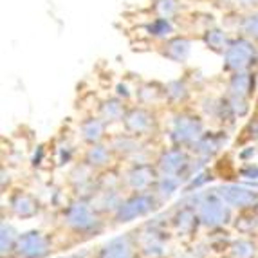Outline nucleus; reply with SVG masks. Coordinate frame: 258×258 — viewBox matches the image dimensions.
<instances>
[{"label":"nucleus","mask_w":258,"mask_h":258,"mask_svg":"<svg viewBox=\"0 0 258 258\" xmlns=\"http://www.w3.org/2000/svg\"><path fill=\"white\" fill-rule=\"evenodd\" d=\"M177 188V179L173 175H163V179H159L157 182V191L161 195H172Z\"/></svg>","instance_id":"obj_29"},{"label":"nucleus","mask_w":258,"mask_h":258,"mask_svg":"<svg viewBox=\"0 0 258 258\" xmlns=\"http://www.w3.org/2000/svg\"><path fill=\"white\" fill-rule=\"evenodd\" d=\"M229 204L224 201L220 195H211L206 197L203 203L199 204V219L203 220V224L210 226V228H217L222 226L224 222H228L229 219Z\"/></svg>","instance_id":"obj_2"},{"label":"nucleus","mask_w":258,"mask_h":258,"mask_svg":"<svg viewBox=\"0 0 258 258\" xmlns=\"http://www.w3.org/2000/svg\"><path fill=\"white\" fill-rule=\"evenodd\" d=\"M164 89H166V98L172 99V101H182L188 96V89H186V85L182 82L168 83Z\"/></svg>","instance_id":"obj_26"},{"label":"nucleus","mask_w":258,"mask_h":258,"mask_svg":"<svg viewBox=\"0 0 258 258\" xmlns=\"http://www.w3.org/2000/svg\"><path fill=\"white\" fill-rule=\"evenodd\" d=\"M99 258H134L132 244L126 237L114 238L101 249Z\"/></svg>","instance_id":"obj_13"},{"label":"nucleus","mask_w":258,"mask_h":258,"mask_svg":"<svg viewBox=\"0 0 258 258\" xmlns=\"http://www.w3.org/2000/svg\"><path fill=\"white\" fill-rule=\"evenodd\" d=\"M238 4L244 6V8H251V6H254L258 2V0H237Z\"/></svg>","instance_id":"obj_30"},{"label":"nucleus","mask_w":258,"mask_h":258,"mask_svg":"<svg viewBox=\"0 0 258 258\" xmlns=\"http://www.w3.org/2000/svg\"><path fill=\"white\" fill-rule=\"evenodd\" d=\"M188 166V157L182 150H168L163 154V157L159 159V168L164 175H173L181 173L184 168Z\"/></svg>","instance_id":"obj_10"},{"label":"nucleus","mask_w":258,"mask_h":258,"mask_svg":"<svg viewBox=\"0 0 258 258\" xmlns=\"http://www.w3.org/2000/svg\"><path fill=\"white\" fill-rule=\"evenodd\" d=\"M224 67L231 73H242V71H247L251 67V63L256 61V49L253 45V40L242 38L233 40L229 43V47L224 52Z\"/></svg>","instance_id":"obj_1"},{"label":"nucleus","mask_w":258,"mask_h":258,"mask_svg":"<svg viewBox=\"0 0 258 258\" xmlns=\"http://www.w3.org/2000/svg\"><path fill=\"white\" fill-rule=\"evenodd\" d=\"M110 161V150L107 147H101V145H92L89 148L85 155V163L92 168H99V166H105V164Z\"/></svg>","instance_id":"obj_18"},{"label":"nucleus","mask_w":258,"mask_h":258,"mask_svg":"<svg viewBox=\"0 0 258 258\" xmlns=\"http://www.w3.org/2000/svg\"><path fill=\"white\" fill-rule=\"evenodd\" d=\"M256 208H258V204H256Z\"/></svg>","instance_id":"obj_31"},{"label":"nucleus","mask_w":258,"mask_h":258,"mask_svg":"<svg viewBox=\"0 0 258 258\" xmlns=\"http://www.w3.org/2000/svg\"><path fill=\"white\" fill-rule=\"evenodd\" d=\"M154 9L159 18L172 20L177 15V11H179V2H177V0H155Z\"/></svg>","instance_id":"obj_21"},{"label":"nucleus","mask_w":258,"mask_h":258,"mask_svg":"<svg viewBox=\"0 0 258 258\" xmlns=\"http://www.w3.org/2000/svg\"><path fill=\"white\" fill-rule=\"evenodd\" d=\"M112 150L121 152V154H134L139 150V143L136 141V136L126 134V136H117L112 141Z\"/></svg>","instance_id":"obj_20"},{"label":"nucleus","mask_w":258,"mask_h":258,"mask_svg":"<svg viewBox=\"0 0 258 258\" xmlns=\"http://www.w3.org/2000/svg\"><path fill=\"white\" fill-rule=\"evenodd\" d=\"M96 204H98L99 210H117V208L121 206L119 195H117L114 189L108 188V189H105V191H101V195L96 199Z\"/></svg>","instance_id":"obj_22"},{"label":"nucleus","mask_w":258,"mask_h":258,"mask_svg":"<svg viewBox=\"0 0 258 258\" xmlns=\"http://www.w3.org/2000/svg\"><path fill=\"white\" fill-rule=\"evenodd\" d=\"M172 31V22L168 18H157L150 26V33L154 36H157V38H166V36H170Z\"/></svg>","instance_id":"obj_27"},{"label":"nucleus","mask_w":258,"mask_h":258,"mask_svg":"<svg viewBox=\"0 0 258 258\" xmlns=\"http://www.w3.org/2000/svg\"><path fill=\"white\" fill-rule=\"evenodd\" d=\"M49 251H51V244L43 233L29 231L18 237L17 253L22 258H43L47 256Z\"/></svg>","instance_id":"obj_3"},{"label":"nucleus","mask_w":258,"mask_h":258,"mask_svg":"<svg viewBox=\"0 0 258 258\" xmlns=\"http://www.w3.org/2000/svg\"><path fill=\"white\" fill-rule=\"evenodd\" d=\"M155 206V199L152 195L139 194L130 197L128 201L121 203V206L116 210V217L119 222H130V220L138 219V217L147 215Z\"/></svg>","instance_id":"obj_5"},{"label":"nucleus","mask_w":258,"mask_h":258,"mask_svg":"<svg viewBox=\"0 0 258 258\" xmlns=\"http://www.w3.org/2000/svg\"><path fill=\"white\" fill-rule=\"evenodd\" d=\"M219 195L229 204V206L235 208H251L258 204V195L254 191L247 188H242L237 184H228L222 186L219 189Z\"/></svg>","instance_id":"obj_8"},{"label":"nucleus","mask_w":258,"mask_h":258,"mask_svg":"<svg viewBox=\"0 0 258 258\" xmlns=\"http://www.w3.org/2000/svg\"><path fill=\"white\" fill-rule=\"evenodd\" d=\"M123 125L132 136H145L154 128V116L143 107L130 108L123 117Z\"/></svg>","instance_id":"obj_7"},{"label":"nucleus","mask_w":258,"mask_h":258,"mask_svg":"<svg viewBox=\"0 0 258 258\" xmlns=\"http://www.w3.org/2000/svg\"><path fill=\"white\" fill-rule=\"evenodd\" d=\"M125 103L117 98H110L101 103L99 107V116L105 123H116V121H123L125 117Z\"/></svg>","instance_id":"obj_15"},{"label":"nucleus","mask_w":258,"mask_h":258,"mask_svg":"<svg viewBox=\"0 0 258 258\" xmlns=\"http://www.w3.org/2000/svg\"><path fill=\"white\" fill-rule=\"evenodd\" d=\"M195 145H197L199 152H203V154L210 155V154H213L217 148H219V139H217L215 136H203V138L199 139Z\"/></svg>","instance_id":"obj_28"},{"label":"nucleus","mask_w":258,"mask_h":258,"mask_svg":"<svg viewBox=\"0 0 258 258\" xmlns=\"http://www.w3.org/2000/svg\"><path fill=\"white\" fill-rule=\"evenodd\" d=\"M240 33L249 40H258V11H249L242 17L238 24Z\"/></svg>","instance_id":"obj_19"},{"label":"nucleus","mask_w":258,"mask_h":258,"mask_svg":"<svg viewBox=\"0 0 258 258\" xmlns=\"http://www.w3.org/2000/svg\"><path fill=\"white\" fill-rule=\"evenodd\" d=\"M155 181V172L154 168L148 164H139V166L132 168V172L128 173V184L136 191H145L148 189Z\"/></svg>","instance_id":"obj_12"},{"label":"nucleus","mask_w":258,"mask_h":258,"mask_svg":"<svg viewBox=\"0 0 258 258\" xmlns=\"http://www.w3.org/2000/svg\"><path fill=\"white\" fill-rule=\"evenodd\" d=\"M11 208H13V211L18 217H24V219L26 217H33L38 211V204L35 203V199L26 194L15 195L11 199Z\"/></svg>","instance_id":"obj_16"},{"label":"nucleus","mask_w":258,"mask_h":258,"mask_svg":"<svg viewBox=\"0 0 258 258\" xmlns=\"http://www.w3.org/2000/svg\"><path fill=\"white\" fill-rule=\"evenodd\" d=\"M203 132V121L195 116L182 114V116H177L175 123H173V138L181 145H195L204 136Z\"/></svg>","instance_id":"obj_4"},{"label":"nucleus","mask_w":258,"mask_h":258,"mask_svg":"<svg viewBox=\"0 0 258 258\" xmlns=\"http://www.w3.org/2000/svg\"><path fill=\"white\" fill-rule=\"evenodd\" d=\"M256 247L249 240H238L231 245V256L233 258H254Z\"/></svg>","instance_id":"obj_24"},{"label":"nucleus","mask_w":258,"mask_h":258,"mask_svg":"<svg viewBox=\"0 0 258 258\" xmlns=\"http://www.w3.org/2000/svg\"><path fill=\"white\" fill-rule=\"evenodd\" d=\"M204 42H206V45L211 51L222 52V54L229 47V43H231L228 40V36H226V33L222 29H217V27H211V29H208L204 33Z\"/></svg>","instance_id":"obj_17"},{"label":"nucleus","mask_w":258,"mask_h":258,"mask_svg":"<svg viewBox=\"0 0 258 258\" xmlns=\"http://www.w3.org/2000/svg\"><path fill=\"white\" fill-rule=\"evenodd\" d=\"M175 224H177V229H179V231H182V233L191 231L195 226V213L189 210V208H184V210H181L179 213H177Z\"/></svg>","instance_id":"obj_25"},{"label":"nucleus","mask_w":258,"mask_h":258,"mask_svg":"<svg viewBox=\"0 0 258 258\" xmlns=\"http://www.w3.org/2000/svg\"><path fill=\"white\" fill-rule=\"evenodd\" d=\"M65 222L69 224L74 231H91L98 226V217L94 215L92 208L83 203L71 204L65 211Z\"/></svg>","instance_id":"obj_6"},{"label":"nucleus","mask_w":258,"mask_h":258,"mask_svg":"<svg viewBox=\"0 0 258 258\" xmlns=\"http://www.w3.org/2000/svg\"><path fill=\"white\" fill-rule=\"evenodd\" d=\"M191 51V42L184 36H175L164 42L163 45V56L168 60L175 61V63H182L186 61V58L189 56Z\"/></svg>","instance_id":"obj_9"},{"label":"nucleus","mask_w":258,"mask_h":258,"mask_svg":"<svg viewBox=\"0 0 258 258\" xmlns=\"http://www.w3.org/2000/svg\"><path fill=\"white\" fill-rule=\"evenodd\" d=\"M17 231L13 229V226H9V224H2V238H0V245H2V254L9 253V251L17 247Z\"/></svg>","instance_id":"obj_23"},{"label":"nucleus","mask_w":258,"mask_h":258,"mask_svg":"<svg viewBox=\"0 0 258 258\" xmlns=\"http://www.w3.org/2000/svg\"><path fill=\"white\" fill-rule=\"evenodd\" d=\"M254 89V78L253 74H249L247 71L242 73H233L231 80H229L228 91L231 98H242L245 99L251 94V91Z\"/></svg>","instance_id":"obj_11"},{"label":"nucleus","mask_w":258,"mask_h":258,"mask_svg":"<svg viewBox=\"0 0 258 258\" xmlns=\"http://www.w3.org/2000/svg\"><path fill=\"white\" fill-rule=\"evenodd\" d=\"M105 123L101 117H87L85 121L82 123L80 130H82V138L85 139L87 143H91V145H96L103 139L105 136Z\"/></svg>","instance_id":"obj_14"}]
</instances>
